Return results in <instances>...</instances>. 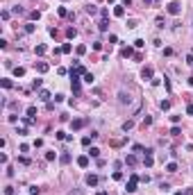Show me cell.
<instances>
[{
  "mask_svg": "<svg viewBox=\"0 0 193 195\" xmlns=\"http://www.w3.org/2000/svg\"><path fill=\"white\" fill-rule=\"evenodd\" d=\"M166 11L170 14V16H177V14L182 11V2H180V0H173V2H168Z\"/></svg>",
  "mask_w": 193,
  "mask_h": 195,
  "instance_id": "obj_1",
  "label": "cell"
},
{
  "mask_svg": "<svg viewBox=\"0 0 193 195\" xmlns=\"http://www.w3.org/2000/svg\"><path fill=\"white\" fill-rule=\"evenodd\" d=\"M139 182H141V177H139V175H130V182H127V186H125V188H127V193H134V191H136V184H139Z\"/></svg>",
  "mask_w": 193,
  "mask_h": 195,
  "instance_id": "obj_2",
  "label": "cell"
},
{
  "mask_svg": "<svg viewBox=\"0 0 193 195\" xmlns=\"http://www.w3.org/2000/svg\"><path fill=\"white\" fill-rule=\"evenodd\" d=\"M87 123H89V118H77V120H73V123H70V127H73V132H77V129L87 127Z\"/></svg>",
  "mask_w": 193,
  "mask_h": 195,
  "instance_id": "obj_3",
  "label": "cell"
},
{
  "mask_svg": "<svg viewBox=\"0 0 193 195\" xmlns=\"http://www.w3.org/2000/svg\"><path fill=\"white\" fill-rule=\"evenodd\" d=\"M141 77L152 82V79H155V70H152V66H145V68H143V70H141Z\"/></svg>",
  "mask_w": 193,
  "mask_h": 195,
  "instance_id": "obj_4",
  "label": "cell"
},
{
  "mask_svg": "<svg viewBox=\"0 0 193 195\" xmlns=\"http://www.w3.org/2000/svg\"><path fill=\"white\" fill-rule=\"evenodd\" d=\"M84 182H87V186H98V182H100V177L91 172V175H87V179H84Z\"/></svg>",
  "mask_w": 193,
  "mask_h": 195,
  "instance_id": "obj_5",
  "label": "cell"
},
{
  "mask_svg": "<svg viewBox=\"0 0 193 195\" xmlns=\"http://www.w3.org/2000/svg\"><path fill=\"white\" fill-rule=\"evenodd\" d=\"M77 166H79V168H89V154L77 157Z\"/></svg>",
  "mask_w": 193,
  "mask_h": 195,
  "instance_id": "obj_6",
  "label": "cell"
},
{
  "mask_svg": "<svg viewBox=\"0 0 193 195\" xmlns=\"http://www.w3.org/2000/svg\"><path fill=\"white\" fill-rule=\"evenodd\" d=\"M50 98H53V95H50V91H45V89H41V91H39V100L50 102Z\"/></svg>",
  "mask_w": 193,
  "mask_h": 195,
  "instance_id": "obj_7",
  "label": "cell"
},
{
  "mask_svg": "<svg viewBox=\"0 0 193 195\" xmlns=\"http://www.w3.org/2000/svg\"><path fill=\"white\" fill-rule=\"evenodd\" d=\"M114 16H116V18H123V16H125V7L116 5V7H114Z\"/></svg>",
  "mask_w": 193,
  "mask_h": 195,
  "instance_id": "obj_8",
  "label": "cell"
},
{
  "mask_svg": "<svg viewBox=\"0 0 193 195\" xmlns=\"http://www.w3.org/2000/svg\"><path fill=\"white\" fill-rule=\"evenodd\" d=\"M98 30H100V32H107V30H109V21H107V18H102V21L98 23Z\"/></svg>",
  "mask_w": 193,
  "mask_h": 195,
  "instance_id": "obj_9",
  "label": "cell"
},
{
  "mask_svg": "<svg viewBox=\"0 0 193 195\" xmlns=\"http://www.w3.org/2000/svg\"><path fill=\"white\" fill-rule=\"evenodd\" d=\"M48 64H45V61H39V64H36V70H39V73H41V75H43V73H48Z\"/></svg>",
  "mask_w": 193,
  "mask_h": 195,
  "instance_id": "obj_10",
  "label": "cell"
},
{
  "mask_svg": "<svg viewBox=\"0 0 193 195\" xmlns=\"http://www.w3.org/2000/svg\"><path fill=\"white\" fill-rule=\"evenodd\" d=\"M34 52L39 55V57H41V55H45V52H48V45H43V43H39V45L34 48Z\"/></svg>",
  "mask_w": 193,
  "mask_h": 195,
  "instance_id": "obj_11",
  "label": "cell"
},
{
  "mask_svg": "<svg viewBox=\"0 0 193 195\" xmlns=\"http://www.w3.org/2000/svg\"><path fill=\"white\" fill-rule=\"evenodd\" d=\"M121 57H125V59L127 57H134V48H123L121 50Z\"/></svg>",
  "mask_w": 193,
  "mask_h": 195,
  "instance_id": "obj_12",
  "label": "cell"
},
{
  "mask_svg": "<svg viewBox=\"0 0 193 195\" xmlns=\"http://www.w3.org/2000/svg\"><path fill=\"white\" fill-rule=\"evenodd\" d=\"M73 70H75L77 75H87V68L82 66V64H75V68H73Z\"/></svg>",
  "mask_w": 193,
  "mask_h": 195,
  "instance_id": "obj_13",
  "label": "cell"
},
{
  "mask_svg": "<svg viewBox=\"0 0 193 195\" xmlns=\"http://www.w3.org/2000/svg\"><path fill=\"white\" fill-rule=\"evenodd\" d=\"M87 14H89V16H96V14H98V7H96V5H87Z\"/></svg>",
  "mask_w": 193,
  "mask_h": 195,
  "instance_id": "obj_14",
  "label": "cell"
},
{
  "mask_svg": "<svg viewBox=\"0 0 193 195\" xmlns=\"http://www.w3.org/2000/svg\"><path fill=\"white\" fill-rule=\"evenodd\" d=\"M166 170H168V172H177V163L175 161H168L166 163Z\"/></svg>",
  "mask_w": 193,
  "mask_h": 195,
  "instance_id": "obj_15",
  "label": "cell"
},
{
  "mask_svg": "<svg viewBox=\"0 0 193 195\" xmlns=\"http://www.w3.org/2000/svg\"><path fill=\"white\" fill-rule=\"evenodd\" d=\"M59 161H62L64 166H66V163H70V152H64L62 157H59Z\"/></svg>",
  "mask_w": 193,
  "mask_h": 195,
  "instance_id": "obj_16",
  "label": "cell"
},
{
  "mask_svg": "<svg viewBox=\"0 0 193 195\" xmlns=\"http://www.w3.org/2000/svg\"><path fill=\"white\" fill-rule=\"evenodd\" d=\"M66 36H68V39H75V36H77V30H75V27H68V30H66Z\"/></svg>",
  "mask_w": 193,
  "mask_h": 195,
  "instance_id": "obj_17",
  "label": "cell"
},
{
  "mask_svg": "<svg viewBox=\"0 0 193 195\" xmlns=\"http://www.w3.org/2000/svg\"><path fill=\"white\" fill-rule=\"evenodd\" d=\"M89 157H93V159H98V157H100V150H98L96 145H93V147L89 150Z\"/></svg>",
  "mask_w": 193,
  "mask_h": 195,
  "instance_id": "obj_18",
  "label": "cell"
},
{
  "mask_svg": "<svg viewBox=\"0 0 193 195\" xmlns=\"http://www.w3.org/2000/svg\"><path fill=\"white\" fill-rule=\"evenodd\" d=\"M55 159H57V152H55V150L45 152V161H55Z\"/></svg>",
  "mask_w": 193,
  "mask_h": 195,
  "instance_id": "obj_19",
  "label": "cell"
},
{
  "mask_svg": "<svg viewBox=\"0 0 193 195\" xmlns=\"http://www.w3.org/2000/svg\"><path fill=\"white\" fill-rule=\"evenodd\" d=\"M125 163H127V166H134V163H136V157H134V154H127V157H125Z\"/></svg>",
  "mask_w": 193,
  "mask_h": 195,
  "instance_id": "obj_20",
  "label": "cell"
},
{
  "mask_svg": "<svg viewBox=\"0 0 193 195\" xmlns=\"http://www.w3.org/2000/svg\"><path fill=\"white\" fill-rule=\"evenodd\" d=\"M132 127H134V120H125L123 123V132H130Z\"/></svg>",
  "mask_w": 193,
  "mask_h": 195,
  "instance_id": "obj_21",
  "label": "cell"
},
{
  "mask_svg": "<svg viewBox=\"0 0 193 195\" xmlns=\"http://www.w3.org/2000/svg\"><path fill=\"white\" fill-rule=\"evenodd\" d=\"M0 84H2V89H11V86H14V82H11V79H7V77H5V79H2V82H0Z\"/></svg>",
  "mask_w": 193,
  "mask_h": 195,
  "instance_id": "obj_22",
  "label": "cell"
},
{
  "mask_svg": "<svg viewBox=\"0 0 193 195\" xmlns=\"http://www.w3.org/2000/svg\"><path fill=\"white\" fill-rule=\"evenodd\" d=\"M41 84H43V79H41V77H36L34 82H32V89L36 91V89H41Z\"/></svg>",
  "mask_w": 193,
  "mask_h": 195,
  "instance_id": "obj_23",
  "label": "cell"
},
{
  "mask_svg": "<svg viewBox=\"0 0 193 195\" xmlns=\"http://www.w3.org/2000/svg\"><path fill=\"white\" fill-rule=\"evenodd\" d=\"M14 75H16V77H23V75H25V68L16 66V68H14Z\"/></svg>",
  "mask_w": 193,
  "mask_h": 195,
  "instance_id": "obj_24",
  "label": "cell"
},
{
  "mask_svg": "<svg viewBox=\"0 0 193 195\" xmlns=\"http://www.w3.org/2000/svg\"><path fill=\"white\" fill-rule=\"evenodd\" d=\"M70 50H73V45H70V43H64V45H62V55H68Z\"/></svg>",
  "mask_w": 193,
  "mask_h": 195,
  "instance_id": "obj_25",
  "label": "cell"
},
{
  "mask_svg": "<svg viewBox=\"0 0 193 195\" xmlns=\"http://www.w3.org/2000/svg\"><path fill=\"white\" fill-rule=\"evenodd\" d=\"M118 100H121V102H123V104H125V102H130V95L121 91V93H118Z\"/></svg>",
  "mask_w": 193,
  "mask_h": 195,
  "instance_id": "obj_26",
  "label": "cell"
},
{
  "mask_svg": "<svg viewBox=\"0 0 193 195\" xmlns=\"http://www.w3.org/2000/svg\"><path fill=\"white\" fill-rule=\"evenodd\" d=\"M39 193H41L39 186H30V191H27V195H39Z\"/></svg>",
  "mask_w": 193,
  "mask_h": 195,
  "instance_id": "obj_27",
  "label": "cell"
},
{
  "mask_svg": "<svg viewBox=\"0 0 193 195\" xmlns=\"http://www.w3.org/2000/svg\"><path fill=\"white\" fill-rule=\"evenodd\" d=\"M21 123H23V125H34V118H30V116H25V118H21Z\"/></svg>",
  "mask_w": 193,
  "mask_h": 195,
  "instance_id": "obj_28",
  "label": "cell"
},
{
  "mask_svg": "<svg viewBox=\"0 0 193 195\" xmlns=\"http://www.w3.org/2000/svg\"><path fill=\"white\" fill-rule=\"evenodd\" d=\"M57 11H59V16H62V18L70 16V14H68V9H66V7H59V9H57Z\"/></svg>",
  "mask_w": 193,
  "mask_h": 195,
  "instance_id": "obj_29",
  "label": "cell"
},
{
  "mask_svg": "<svg viewBox=\"0 0 193 195\" xmlns=\"http://www.w3.org/2000/svg\"><path fill=\"white\" fill-rule=\"evenodd\" d=\"M159 107H161L164 111H168V109H170V100H161V104H159Z\"/></svg>",
  "mask_w": 193,
  "mask_h": 195,
  "instance_id": "obj_30",
  "label": "cell"
},
{
  "mask_svg": "<svg viewBox=\"0 0 193 195\" xmlns=\"http://www.w3.org/2000/svg\"><path fill=\"white\" fill-rule=\"evenodd\" d=\"M27 116H30V118L36 116V107H34V104H32V107H27Z\"/></svg>",
  "mask_w": 193,
  "mask_h": 195,
  "instance_id": "obj_31",
  "label": "cell"
},
{
  "mask_svg": "<svg viewBox=\"0 0 193 195\" xmlns=\"http://www.w3.org/2000/svg\"><path fill=\"white\" fill-rule=\"evenodd\" d=\"M25 32H27V34L34 32V23H25Z\"/></svg>",
  "mask_w": 193,
  "mask_h": 195,
  "instance_id": "obj_32",
  "label": "cell"
},
{
  "mask_svg": "<svg viewBox=\"0 0 193 195\" xmlns=\"http://www.w3.org/2000/svg\"><path fill=\"white\" fill-rule=\"evenodd\" d=\"M55 136H57V138H59V141H66V136H68V134H66V132H62V129H59V132H57V134H55Z\"/></svg>",
  "mask_w": 193,
  "mask_h": 195,
  "instance_id": "obj_33",
  "label": "cell"
},
{
  "mask_svg": "<svg viewBox=\"0 0 193 195\" xmlns=\"http://www.w3.org/2000/svg\"><path fill=\"white\" fill-rule=\"evenodd\" d=\"M141 125H143V127H148V125H152V118H150V116H145V118H143V123H141Z\"/></svg>",
  "mask_w": 193,
  "mask_h": 195,
  "instance_id": "obj_34",
  "label": "cell"
},
{
  "mask_svg": "<svg viewBox=\"0 0 193 195\" xmlns=\"http://www.w3.org/2000/svg\"><path fill=\"white\" fill-rule=\"evenodd\" d=\"M91 138H93V136H84V138H82V145H84V147L91 145Z\"/></svg>",
  "mask_w": 193,
  "mask_h": 195,
  "instance_id": "obj_35",
  "label": "cell"
},
{
  "mask_svg": "<svg viewBox=\"0 0 193 195\" xmlns=\"http://www.w3.org/2000/svg\"><path fill=\"white\" fill-rule=\"evenodd\" d=\"M143 45H145V41H143V39H136V41H134V48H143Z\"/></svg>",
  "mask_w": 193,
  "mask_h": 195,
  "instance_id": "obj_36",
  "label": "cell"
},
{
  "mask_svg": "<svg viewBox=\"0 0 193 195\" xmlns=\"http://www.w3.org/2000/svg\"><path fill=\"white\" fill-rule=\"evenodd\" d=\"M75 52H77V55H84V52H87V45H77V48H75Z\"/></svg>",
  "mask_w": 193,
  "mask_h": 195,
  "instance_id": "obj_37",
  "label": "cell"
},
{
  "mask_svg": "<svg viewBox=\"0 0 193 195\" xmlns=\"http://www.w3.org/2000/svg\"><path fill=\"white\" fill-rule=\"evenodd\" d=\"M170 134H173V136H177V134H182V129L177 127V125H173V129H170Z\"/></svg>",
  "mask_w": 193,
  "mask_h": 195,
  "instance_id": "obj_38",
  "label": "cell"
},
{
  "mask_svg": "<svg viewBox=\"0 0 193 195\" xmlns=\"http://www.w3.org/2000/svg\"><path fill=\"white\" fill-rule=\"evenodd\" d=\"M166 25V21H164V16H157V27H164Z\"/></svg>",
  "mask_w": 193,
  "mask_h": 195,
  "instance_id": "obj_39",
  "label": "cell"
},
{
  "mask_svg": "<svg viewBox=\"0 0 193 195\" xmlns=\"http://www.w3.org/2000/svg\"><path fill=\"white\" fill-rule=\"evenodd\" d=\"M16 191H14V186H5V195H14Z\"/></svg>",
  "mask_w": 193,
  "mask_h": 195,
  "instance_id": "obj_40",
  "label": "cell"
},
{
  "mask_svg": "<svg viewBox=\"0 0 193 195\" xmlns=\"http://www.w3.org/2000/svg\"><path fill=\"white\" fill-rule=\"evenodd\" d=\"M114 179H116V182H121V179H123V172H121V170H116V172H114Z\"/></svg>",
  "mask_w": 193,
  "mask_h": 195,
  "instance_id": "obj_41",
  "label": "cell"
},
{
  "mask_svg": "<svg viewBox=\"0 0 193 195\" xmlns=\"http://www.w3.org/2000/svg\"><path fill=\"white\" fill-rule=\"evenodd\" d=\"M39 16H41L39 11H30V18H32V21H39Z\"/></svg>",
  "mask_w": 193,
  "mask_h": 195,
  "instance_id": "obj_42",
  "label": "cell"
},
{
  "mask_svg": "<svg viewBox=\"0 0 193 195\" xmlns=\"http://www.w3.org/2000/svg\"><path fill=\"white\" fill-rule=\"evenodd\" d=\"M84 82H89V84H93V75H91V73H87V75H84Z\"/></svg>",
  "mask_w": 193,
  "mask_h": 195,
  "instance_id": "obj_43",
  "label": "cell"
},
{
  "mask_svg": "<svg viewBox=\"0 0 193 195\" xmlns=\"http://www.w3.org/2000/svg\"><path fill=\"white\" fill-rule=\"evenodd\" d=\"M159 188H161V191H164V193H166V191H170V186H168L166 182H161V184H159Z\"/></svg>",
  "mask_w": 193,
  "mask_h": 195,
  "instance_id": "obj_44",
  "label": "cell"
},
{
  "mask_svg": "<svg viewBox=\"0 0 193 195\" xmlns=\"http://www.w3.org/2000/svg\"><path fill=\"white\" fill-rule=\"evenodd\" d=\"M18 161L23 163V166H30V163H32V161H30V159H27V157H21V159H18Z\"/></svg>",
  "mask_w": 193,
  "mask_h": 195,
  "instance_id": "obj_45",
  "label": "cell"
},
{
  "mask_svg": "<svg viewBox=\"0 0 193 195\" xmlns=\"http://www.w3.org/2000/svg\"><path fill=\"white\" fill-rule=\"evenodd\" d=\"M186 64H189V66H193V52H189V55H186Z\"/></svg>",
  "mask_w": 193,
  "mask_h": 195,
  "instance_id": "obj_46",
  "label": "cell"
},
{
  "mask_svg": "<svg viewBox=\"0 0 193 195\" xmlns=\"http://www.w3.org/2000/svg\"><path fill=\"white\" fill-rule=\"evenodd\" d=\"M132 150H134V152H145V150H143V145H139V143L134 145V147H132Z\"/></svg>",
  "mask_w": 193,
  "mask_h": 195,
  "instance_id": "obj_47",
  "label": "cell"
},
{
  "mask_svg": "<svg viewBox=\"0 0 193 195\" xmlns=\"http://www.w3.org/2000/svg\"><path fill=\"white\" fill-rule=\"evenodd\" d=\"M170 120H173V125H177V123L182 120V116H170Z\"/></svg>",
  "mask_w": 193,
  "mask_h": 195,
  "instance_id": "obj_48",
  "label": "cell"
},
{
  "mask_svg": "<svg viewBox=\"0 0 193 195\" xmlns=\"http://www.w3.org/2000/svg\"><path fill=\"white\" fill-rule=\"evenodd\" d=\"M186 113H189V116H193V102H191V104H186Z\"/></svg>",
  "mask_w": 193,
  "mask_h": 195,
  "instance_id": "obj_49",
  "label": "cell"
},
{
  "mask_svg": "<svg viewBox=\"0 0 193 195\" xmlns=\"http://www.w3.org/2000/svg\"><path fill=\"white\" fill-rule=\"evenodd\" d=\"M184 195H193V188H186V191H184Z\"/></svg>",
  "mask_w": 193,
  "mask_h": 195,
  "instance_id": "obj_50",
  "label": "cell"
},
{
  "mask_svg": "<svg viewBox=\"0 0 193 195\" xmlns=\"http://www.w3.org/2000/svg\"><path fill=\"white\" fill-rule=\"evenodd\" d=\"M123 5H125V7H127V5H132V0H123Z\"/></svg>",
  "mask_w": 193,
  "mask_h": 195,
  "instance_id": "obj_51",
  "label": "cell"
},
{
  "mask_svg": "<svg viewBox=\"0 0 193 195\" xmlns=\"http://www.w3.org/2000/svg\"><path fill=\"white\" fill-rule=\"evenodd\" d=\"M189 84H191V86H193V75H191V77H189Z\"/></svg>",
  "mask_w": 193,
  "mask_h": 195,
  "instance_id": "obj_52",
  "label": "cell"
},
{
  "mask_svg": "<svg viewBox=\"0 0 193 195\" xmlns=\"http://www.w3.org/2000/svg\"><path fill=\"white\" fill-rule=\"evenodd\" d=\"M175 195H184V193H182V191H177V193H175Z\"/></svg>",
  "mask_w": 193,
  "mask_h": 195,
  "instance_id": "obj_53",
  "label": "cell"
},
{
  "mask_svg": "<svg viewBox=\"0 0 193 195\" xmlns=\"http://www.w3.org/2000/svg\"><path fill=\"white\" fill-rule=\"evenodd\" d=\"M191 52H193V50H191Z\"/></svg>",
  "mask_w": 193,
  "mask_h": 195,
  "instance_id": "obj_54",
  "label": "cell"
}]
</instances>
